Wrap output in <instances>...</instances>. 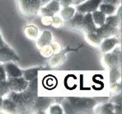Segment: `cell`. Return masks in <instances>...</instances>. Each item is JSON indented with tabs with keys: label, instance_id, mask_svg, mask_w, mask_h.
I'll list each match as a JSON object with an SVG mask.
<instances>
[{
	"label": "cell",
	"instance_id": "5b68a950",
	"mask_svg": "<svg viewBox=\"0 0 122 114\" xmlns=\"http://www.w3.org/2000/svg\"><path fill=\"white\" fill-rule=\"evenodd\" d=\"M19 60H20L19 56L8 45L5 44L3 46L0 47V62H17Z\"/></svg>",
	"mask_w": 122,
	"mask_h": 114
},
{
	"label": "cell",
	"instance_id": "d4e9b609",
	"mask_svg": "<svg viewBox=\"0 0 122 114\" xmlns=\"http://www.w3.org/2000/svg\"><path fill=\"white\" fill-rule=\"evenodd\" d=\"M10 92L9 87H8V81L3 80L0 82V97H3L4 95L8 94Z\"/></svg>",
	"mask_w": 122,
	"mask_h": 114
},
{
	"label": "cell",
	"instance_id": "4fadbf2b",
	"mask_svg": "<svg viewBox=\"0 0 122 114\" xmlns=\"http://www.w3.org/2000/svg\"><path fill=\"white\" fill-rule=\"evenodd\" d=\"M52 41V34L49 31H45L37 41V46L39 48H43L51 45Z\"/></svg>",
	"mask_w": 122,
	"mask_h": 114
},
{
	"label": "cell",
	"instance_id": "8d00e7d4",
	"mask_svg": "<svg viewBox=\"0 0 122 114\" xmlns=\"http://www.w3.org/2000/svg\"><path fill=\"white\" fill-rule=\"evenodd\" d=\"M2 106H3V97H0V111L2 110Z\"/></svg>",
	"mask_w": 122,
	"mask_h": 114
},
{
	"label": "cell",
	"instance_id": "d6a6232c",
	"mask_svg": "<svg viewBox=\"0 0 122 114\" xmlns=\"http://www.w3.org/2000/svg\"><path fill=\"white\" fill-rule=\"evenodd\" d=\"M102 3H108V4H112L114 6H120L121 3V0H102Z\"/></svg>",
	"mask_w": 122,
	"mask_h": 114
},
{
	"label": "cell",
	"instance_id": "4dcf8cb0",
	"mask_svg": "<svg viewBox=\"0 0 122 114\" xmlns=\"http://www.w3.org/2000/svg\"><path fill=\"white\" fill-rule=\"evenodd\" d=\"M7 79V75L5 71L4 66L3 65H0V82Z\"/></svg>",
	"mask_w": 122,
	"mask_h": 114
},
{
	"label": "cell",
	"instance_id": "e575fe53",
	"mask_svg": "<svg viewBox=\"0 0 122 114\" xmlns=\"http://www.w3.org/2000/svg\"><path fill=\"white\" fill-rule=\"evenodd\" d=\"M41 1V6H44V5L47 4L49 2H51V0H40Z\"/></svg>",
	"mask_w": 122,
	"mask_h": 114
},
{
	"label": "cell",
	"instance_id": "ba28073f",
	"mask_svg": "<svg viewBox=\"0 0 122 114\" xmlns=\"http://www.w3.org/2000/svg\"><path fill=\"white\" fill-rule=\"evenodd\" d=\"M96 32L102 39H105V38L111 37L112 36H114L117 32V27L105 22V23L103 25H102L101 27H98L97 28Z\"/></svg>",
	"mask_w": 122,
	"mask_h": 114
},
{
	"label": "cell",
	"instance_id": "7c38bea8",
	"mask_svg": "<svg viewBox=\"0 0 122 114\" xmlns=\"http://www.w3.org/2000/svg\"><path fill=\"white\" fill-rule=\"evenodd\" d=\"M83 13L81 12H76L74 13V15L73 16V17L69 20V25L71 27L74 29H82V20H83Z\"/></svg>",
	"mask_w": 122,
	"mask_h": 114
},
{
	"label": "cell",
	"instance_id": "d590c367",
	"mask_svg": "<svg viewBox=\"0 0 122 114\" xmlns=\"http://www.w3.org/2000/svg\"><path fill=\"white\" fill-rule=\"evenodd\" d=\"M4 45H5V42H4V41L3 40V37H2V36H1V33H0V47L3 46Z\"/></svg>",
	"mask_w": 122,
	"mask_h": 114
},
{
	"label": "cell",
	"instance_id": "74e56055",
	"mask_svg": "<svg viewBox=\"0 0 122 114\" xmlns=\"http://www.w3.org/2000/svg\"><path fill=\"white\" fill-rule=\"evenodd\" d=\"M56 1H58V2H60V1H61V0H56Z\"/></svg>",
	"mask_w": 122,
	"mask_h": 114
},
{
	"label": "cell",
	"instance_id": "e0dca14e",
	"mask_svg": "<svg viewBox=\"0 0 122 114\" xmlns=\"http://www.w3.org/2000/svg\"><path fill=\"white\" fill-rule=\"evenodd\" d=\"M92 19H93V22H94L95 25L98 27H101L102 25H103L104 23H105L107 15H105L101 11L96 10L92 12Z\"/></svg>",
	"mask_w": 122,
	"mask_h": 114
},
{
	"label": "cell",
	"instance_id": "30bf717a",
	"mask_svg": "<svg viewBox=\"0 0 122 114\" xmlns=\"http://www.w3.org/2000/svg\"><path fill=\"white\" fill-rule=\"evenodd\" d=\"M97 27L95 25L93 22L92 17V12H87L84 13L83 15V20H82V29L85 31L86 33L88 32H94L97 31Z\"/></svg>",
	"mask_w": 122,
	"mask_h": 114
},
{
	"label": "cell",
	"instance_id": "f1b7e54d",
	"mask_svg": "<svg viewBox=\"0 0 122 114\" xmlns=\"http://www.w3.org/2000/svg\"><path fill=\"white\" fill-rule=\"evenodd\" d=\"M41 55H44L46 57L48 56H51L53 53V50H52L51 46H45V47L41 48Z\"/></svg>",
	"mask_w": 122,
	"mask_h": 114
},
{
	"label": "cell",
	"instance_id": "83f0119b",
	"mask_svg": "<svg viewBox=\"0 0 122 114\" xmlns=\"http://www.w3.org/2000/svg\"><path fill=\"white\" fill-rule=\"evenodd\" d=\"M111 91L113 94H118V93H121V84H117V83H115L111 85Z\"/></svg>",
	"mask_w": 122,
	"mask_h": 114
},
{
	"label": "cell",
	"instance_id": "52a82bcc",
	"mask_svg": "<svg viewBox=\"0 0 122 114\" xmlns=\"http://www.w3.org/2000/svg\"><path fill=\"white\" fill-rule=\"evenodd\" d=\"M60 3L56 0H51L47 4L41 6L40 8V12L43 17H54L56 12H60Z\"/></svg>",
	"mask_w": 122,
	"mask_h": 114
},
{
	"label": "cell",
	"instance_id": "9c48e42d",
	"mask_svg": "<svg viewBox=\"0 0 122 114\" xmlns=\"http://www.w3.org/2000/svg\"><path fill=\"white\" fill-rule=\"evenodd\" d=\"M5 71H6L7 79L11 78H18L22 76V70L18 68L13 62H7L4 65Z\"/></svg>",
	"mask_w": 122,
	"mask_h": 114
},
{
	"label": "cell",
	"instance_id": "cb8c5ba5",
	"mask_svg": "<svg viewBox=\"0 0 122 114\" xmlns=\"http://www.w3.org/2000/svg\"><path fill=\"white\" fill-rule=\"evenodd\" d=\"M41 7V3L40 0H31V3H30V15H33V14H36L39 12Z\"/></svg>",
	"mask_w": 122,
	"mask_h": 114
},
{
	"label": "cell",
	"instance_id": "ac0fdd59",
	"mask_svg": "<svg viewBox=\"0 0 122 114\" xmlns=\"http://www.w3.org/2000/svg\"><path fill=\"white\" fill-rule=\"evenodd\" d=\"M75 12H76V9L73 7H63V9L60 11V16L63 20L69 21V20H70L73 17V16L74 15Z\"/></svg>",
	"mask_w": 122,
	"mask_h": 114
},
{
	"label": "cell",
	"instance_id": "44dd1931",
	"mask_svg": "<svg viewBox=\"0 0 122 114\" xmlns=\"http://www.w3.org/2000/svg\"><path fill=\"white\" fill-rule=\"evenodd\" d=\"M18 1L19 8L23 14L30 16V3L31 0H17Z\"/></svg>",
	"mask_w": 122,
	"mask_h": 114
},
{
	"label": "cell",
	"instance_id": "3957f363",
	"mask_svg": "<svg viewBox=\"0 0 122 114\" xmlns=\"http://www.w3.org/2000/svg\"><path fill=\"white\" fill-rule=\"evenodd\" d=\"M104 61L110 68H121V48L120 46L113 48L109 52L105 53Z\"/></svg>",
	"mask_w": 122,
	"mask_h": 114
},
{
	"label": "cell",
	"instance_id": "ffe728a7",
	"mask_svg": "<svg viewBox=\"0 0 122 114\" xmlns=\"http://www.w3.org/2000/svg\"><path fill=\"white\" fill-rule=\"evenodd\" d=\"M24 32L26 36L30 40H36L39 35V31L38 28L35 26H27L24 29Z\"/></svg>",
	"mask_w": 122,
	"mask_h": 114
},
{
	"label": "cell",
	"instance_id": "8992f818",
	"mask_svg": "<svg viewBox=\"0 0 122 114\" xmlns=\"http://www.w3.org/2000/svg\"><path fill=\"white\" fill-rule=\"evenodd\" d=\"M102 3V0H86L83 3L77 5L76 12L81 13H87V12H92L98 9L99 5Z\"/></svg>",
	"mask_w": 122,
	"mask_h": 114
},
{
	"label": "cell",
	"instance_id": "277c9868",
	"mask_svg": "<svg viewBox=\"0 0 122 114\" xmlns=\"http://www.w3.org/2000/svg\"><path fill=\"white\" fill-rule=\"evenodd\" d=\"M7 81H8L10 92L19 93V92L24 91L29 85V82L27 80H26L22 76L18 78L7 79Z\"/></svg>",
	"mask_w": 122,
	"mask_h": 114
},
{
	"label": "cell",
	"instance_id": "5bb4252c",
	"mask_svg": "<svg viewBox=\"0 0 122 114\" xmlns=\"http://www.w3.org/2000/svg\"><path fill=\"white\" fill-rule=\"evenodd\" d=\"M2 110L5 113H15L17 112V106L15 103L10 98L3 99V106H2Z\"/></svg>",
	"mask_w": 122,
	"mask_h": 114
},
{
	"label": "cell",
	"instance_id": "8fae6325",
	"mask_svg": "<svg viewBox=\"0 0 122 114\" xmlns=\"http://www.w3.org/2000/svg\"><path fill=\"white\" fill-rule=\"evenodd\" d=\"M118 44H119V41L117 38L111 37L102 40L100 46H101L102 51L103 53H107V52H109L113 48L116 47V46H117Z\"/></svg>",
	"mask_w": 122,
	"mask_h": 114
},
{
	"label": "cell",
	"instance_id": "7a4b0ae2",
	"mask_svg": "<svg viewBox=\"0 0 122 114\" xmlns=\"http://www.w3.org/2000/svg\"><path fill=\"white\" fill-rule=\"evenodd\" d=\"M96 105V100L89 98L69 97L63 101V110L66 113H86Z\"/></svg>",
	"mask_w": 122,
	"mask_h": 114
},
{
	"label": "cell",
	"instance_id": "4316f807",
	"mask_svg": "<svg viewBox=\"0 0 122 114\" xmlns=\"http://www.w3.org/2000/svg\"><path fill=\"white\" fill-rule=\"evenodd\" d=\"M64 110L60 105H53L50 108V113L51 114H62Z\"/></svg>",
	"mask_w": 122,
	"mask_h": 114
},
{
	"label": "cell",
	"instance_id": "6da1fadb",
	"mask_svg": "<svg viewBox=\"0 0 122 114\" xmlns=\"http://www.w3.org/2000/svg\"><path fill=\"white\" fill-rule=\"evenodd\" d=\"M8 98L12 99L19 111H25L36 103L37 94V78L29 82V85L24 91L15 93L9 92Z\"/></svg>",
	"mask_w": 122,
	"mask_h": 114
},
{
	"label": "cell",
	"instance_id": "7402d4cb",
	"mask_svg": "<svg viewBox=\"0 0 122 114\" xmlns=\"http://www.w3.org/2000/svg\"><path fill=\"white\" fill-rule=\"evenodd\" d=\"M121 70L120 68H111L110 70V84L116 83L120 79H121Z\"/></svg>",
	"mask_w": 122,
	"mask_h": 114
},
{
	"label": "cell",
	"instance_id": "9a60e30c",
	"mask_svg": "<svg viewBox=\"0 0 122 114\" xmlns=\"http://www.w3.org/2000/svg\"><path fill=\"white\" fill-rule=\"evenodd\" d=\"M41 70L39 67H36V68H30L27 70H22V77L24 78L28 82H30L33 79H36L37 75H38V71Z\"/></svg>",
	"mask_w": 122,
	"mask_h": 114
},
{
	"label": "cell",
	"instance_id": "603a6c76",
	"mask_svg": "<svg viewBox=\"0 0 122 114\" xmlns=\"http://www.w3.org/2000/svg\"><path fill=\"white\" fill-rule=\"evenodd\" d=\"M113 110H114V104L112 103H107L99 107L97 111L100 113H113Z\"/></svg>",
	"mask_w": 122,
	"mask_h": 114
},
{
	"label": "cell",
	"instance_id": "1f68e13d",
	"mask_svg": "<svg viewBox=\"0 0 122 114\" xmlns=\"http://www.w3.org/2000/svg\"><path fill=\"white\" fill-rule=\"evenodd\" d=\"M112 103H115L116 104H121V94L118 93V94H115L112 98Z\"/></svg>",
	"mask_w": 122,
	"mask_h": 114
},
{
	"label": "cell",
	"instance_id": "484cf974",
	"mask_svg": "<svg viewBox=\"0 0 122 114\" xmlns=\"http://www.w3.org/2000/svg\"><path fill=\"white\" fill-rule=\"evenodd\" d=\"M84 1H86V0H61L60 3V5H62V7L71 6V5L77 6V5L83 3Z\"/></svg>",
	"mask_w": 122,
	"mask_h": 114
},
{
	"label": "cell",
	"instance_id": "d6986e66",
	"mask_svg": "<svg viewBox=\"0 0 122 114\" xmlns=\"http://www.w3.org/2000/svg\"><path fill=\"white\" fill-rule=\"evenodd\" d=\"M98 9L99 11H101L102 12H103L105 15H112L117 10V7L114 6L112 4H108V3H102L98 7Z\"/></svg>",
	"mask_w": 122,
	"mask_h": 114
},
{
	"label": "cell",
	"instance_id": "f546056e",
	"mask_svg": "<svg viewBox=\"0 0 122 114\" xmlns=\"http://www.w3.org/2000/svg\"><path fill=\"white\" fill-rule=\"evenodd\" d=\"M51 24L53 25L55 27H60L62 25V19H60L58 17H52V21H51Z\"/></svg>",
	"mask_w": 122,
	"mask_h": 114
},
{
	"label": "cell",
	"instance_id": "836d02e7",
	"mask_svg": "<svg viewBox=\"0 0 122 114\" xmlns=\"http://www.w3.org/2000/svg\"><path fill=\"white\" fill-rule=\"evenodd\" d=\"M113 113H122L121 105V104L114 105V110H113Z\"/></svg>",
	"mask_w": 122,
	"mask_h": 114
},
{
	"label": "cell",
	"instance_id": "2e32d148",
	"mask_svg": "<svg viewBox=\"0 0 122 114\" xmlns=\"http://www.w3.org/2000/svg\"><path fill=\"white\" fill-rule=\"evenodd\" d=\"M86 39L93 46H99L103 40L96 32L86 33Z\"/></svg>",
	"mask_w": 122,
	"mask_h": 114
}]
</instances>
